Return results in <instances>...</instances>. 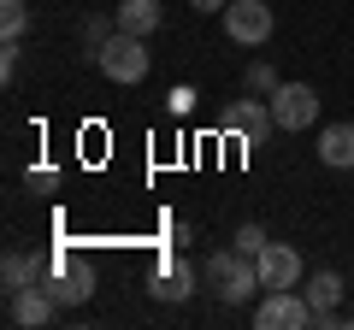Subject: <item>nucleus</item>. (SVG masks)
<instances>
[{"mask_svg": "<svg viewBox=\"0 0 354 330\" xmlns=\"http://www.w3.org/2000/svg\"><path fill=\"white\" fill-rule=\"evenodd\" d=\"M195 283H201V271L177 254V248H160V254H153V271H148V295L153 301H189Z\"/></svg>", "mask_w": 354, "mask_h": 330, "instance_id": "4", "label": "nucleus"}, {"mask_svg": "<svg viewBox=\"0 0 354 330\" xmlns=\"http://www.w3.org/2000/svg\"><path fill=\"white\" fill-rule=\"evenodd\" d=\"M272 101L266 95H248V101H236V106H225L218 113V130H230V136H242V148H260L266 136H272Z\"/></svg>", "mask_w": 354, "mask_h": 330, "instance_id": "7", "label": "nucleus"}, {"mask_svg": "<svg viewBox=\"0 0 354 330\" xmlns=\"http://www.w3.org/2000/svg\"><path fill=\"white\" fill-rule=\"evenodd\" d=\"M48 271H53V254H24V248H12V254L0 260V283H6V295L30 289V283H48Z\"/></svg>", "mask_w": 354, "mask_h": 330, "instance_id": "11", "label": "nucleus"}, {"mask_svg": "<svg viewBox=\"0 0 354 330\" xmlns=\"http://www.w3.org/2000/svg\"><path fill=\"white\" fill-rule=\"evenodd\" d=\"M254 324L260 330H307L319 318H313V307H307L301 289H266V301L254 307Z\"/></svg>", "mask_w": 354, "mask_h": 330, "instance_id": "5", "label": "nucleus"}, {"mask_svg": "<svg viewBox=\"0 0 354 330\" xmlns=\"http://www.w3.org/2000/svg\"><path fill=\"white\" fill-rule=\"evenodd\" d=\"M301 295H307V307H313L319 330H325V324H337V307H342V271H313Z\"/></svg>", "mask_w": 354, "mask_h": 330, "instance_id": "12", "label": "nucleus"}, {"mask_svg": "<svg viewBox=\"0 0 354 330\" xmlns=\"http://www.w3.org/2000/svg\"><path fill=\"white\" fill-rule=\"evenodd\" d=\"M201 283L218 295V307H242L254 289H260V266H254L242 248H218V254H207Z\"/></svg>", "mask_w": 354, "mask_h": 330, "instance_id": "1", "label": "nucleus"}, {"mask_svg": "<svg viewBox=\"0 0 354 330\" xmlns=\"http://www.w3.org/2000/svg\"><path fill=\"white\" fill-rule=\"evenodd\" d=\"M272 30H278V12H272L266 0H230L225 6V36L236 41V48H266Z\"/></svg>", "mask_w": 354, "mask_h": 330, "instance_id": "3", "label": "nucleus"}, {"mask_svg": "<svg viewBox=\"0 0 354 330\" xmlns=\"http://www.w3.org/2000/svg\"><path fill=\"white\" fill-rule=\"evenodd\" d=\"M266 101H272L278 130H313L319 124V89H313V83H278Z\"/></svg>", "mask_w": 354, "mask_h": 330, "instance_id": "6", "label": "nucleus"}, {"mask_svg": "<svg viewBox=\"0 0 354 330\" xmlns=\"http://www.w3.org/2000/svg\"><path fill=\"white\" fill-rule=\"evenodd\" d=\"M0 30H6V41H18L30 30V6L24 0H0Z\"/></svg>", "mask_w": 354, "mask_h": 330, "instance_id": "15", "label": "nucleus"}, {"mask_svg": "<svg viewBox=\"0 0 354 330\" xmlns=\"http://www.w3.org/2000/svg\"><path fill=\"white\" fill-rule=\"evenodd\" d=\"M48 295L59 307H83L88 295H95V271H88L77 254H65V248H59V254H53V271H48Z\"/></svg>", "mask_w": 354, "mask_h": 330, "instance_id": "8", "label": "nucleus"}, {"mask_svg": "<svg viewBox=\"0 0 354 330\" xmlns=\"http://www.w3.org/2000/svg\"><path fill=\"white\" fill-rule=\"evenodd\" d=\"M118 30H130V36H153V30H160V0H118Z\"/></svg>", "mask_w": 354, "mask_h": 330, "instance_id": "14", "label": "nucleus"}, {"mask_svg": "<svg viewBox=\"0 0 354 330\" xmlns=\"http://www.w3.org/2000/svg\"><path fill=\"white\" fill-rule=\"evenodd\" d=\"M53 313H59V301L48 295V283H30V289H12V295H6V318H12L18 330L53 324Z\"/></svg>", "mask_w": 354, "mask_h": 330, "instance_id": "10", "label": "nucleus"}, {"mask_svg": "<svg viewBox=\"0 0 354 330\" xmlns=\"http://www.w3.org/2000/svg\"><path fill=\"white\" fill-rule=\"evenodd\" d=\"M30 189L53 195V189H59V171H53V165H30Z\"/></svg>", "mask_w": 354, "mask_h": 330, "instance_id": "20", "label": "nucleus"}, {"mask_svg": "<svg viewBox=\"0 0 354 330\" xmlns=\"http://www.w3.org/2000/svg\"><path fill=\"white\" fill-rule=\"evenodd\" d=\"M242 83H248V95H272V89H278V71H272L266 59H254L248 71H242Z\"/></svg>", "mask_w": 354, "mask_h": 330, "instance_id": "17", "label": "nucleus"}, {"mask_svg": "<svg viewBox=\"0 0 354 330\" xmlns=\"http://www.w3.org/2000/svg\"><path fill=\"white\" fill-rule=\"evenodd\" d=\"M319 165L354 171V124H325L319 130Z\"/></svg>", "mask_w": 354, "mask_h": 330, "instance_id": "13", "label": "nucleus"}, {"mask_svg": "<svg viewBox=\"0 0 354 330\" xmlns=\"http://www.w3.org/2000/svg\"><path fill=\"white\" fill-rule=\"evenodd\" d=\"M165 113H171V118H189L195 113V89H189V83H177V89L165 95Z\"/></svg>", "mask_w": 354, "mask_h": 330, "instance_id": "18", "label": "nucleus"}, {"mask_svg": "<svg viewBox=\"0 0 354 330\" xmlns=\"http://www.w3.org/2000/svg\"><path fill=\"white\" fill-rule=\"evenodd\" d=\"M266 242H272V236H266L260 224H242V230H236V242H230V248H242V254L254 260V254H260V248H266Z\"/></svg>", "mask_w": 354, "mask_h": 330, "instance_id": "19", "label": "nucleus"}, {"mask_svg": "<svg viewBox=\"0 0 354 330\" xmlns=\"http://www.w3.org/2000/svg\"><path fill=\"white\" fill-rule=\"evenodd\" d=\"M118 36V18H101V12H88L83 18V41H88V53L101 48V41H113Z\"/></svg>", "mask_w": 354, "mask_h": 330, "instance_id": "16", "label": "nucleus"}, {"mask_svg": "<svg viewBox=\"0 0 354 330\" xmlns=\"http://www.w3.org/2000/svg\"><path fill=\"white\" fill-rule=\"evenodd\" d=\"M95 65H101V77H113V83H142L148 77V65H153V53H148V36H130V30H118L113 41H101L95 48Z\"/></svg>", "mask_w": 354, "mask_h": 330, "instance_id": "2", "label": "nucleus"}, {"mask_svg": "<svg viewBox=\"0 0 354 330\" xmlns=\"http://www.w3.org/2000/svg\"><path fill=\"white\" fill-rule=\"evenodd\" d=\"M18 59H24V48H18V41H6V48H0V77H6V83L18 77Z\"/></svg>", "mask_w": 354, "mask_h": 330, "instance_id": "21", "label": "nucleus"}, {"mask_svg": "<svg viewBox=\"0 0 354 330\" xmlns=\"http://www.w3.org/2000/svg\"><path fill=\"white\" fill-rule=\"evenodd\" d=\"M254 266H260V289H295L301 271H307L290 242H266L260 254H254Z\"/></svg>", "mask_w": 354, "mask_h": 330, "instance_id": "9", "label": "nucleus"}, {"mask_svg": "<svg viewBox=\"0 0 354 330\" xmlns=\"http://www.w3.org/2000/svg\"><path fill=\"white\" fill-rule=\"evenodd\" d=\"M189 6H195V12H225L230 0H189Z\"/></svg>", "mask_w": 354, "mask_h": 330, "instance_id": "22", "label": "nucleus"}]
</instances>
